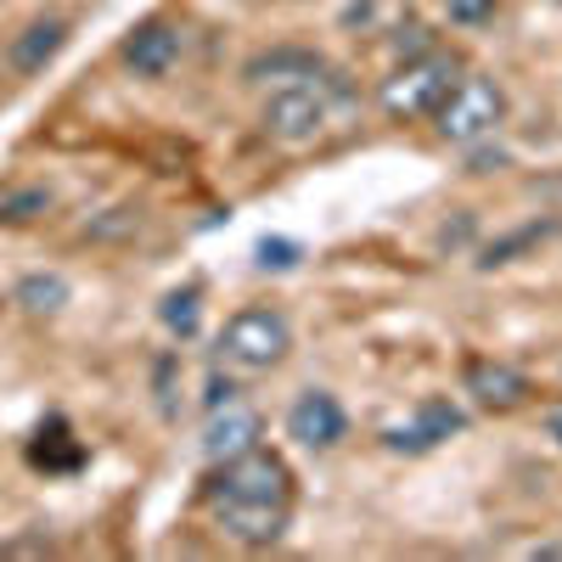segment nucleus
<instances>
[{
	"instance_id": "1",
	"label": "nucleus",
	"mask_w": 562,
	"mask_h": 562,
	"mask_svg": "<svg viewBox=\"0 0 562 562\" xmlns=\"http://www.w3.org/2000/svg\"><path fill=\"white\" fill-rule=\"evenodd\" d=\"M456 79H461V63L434 45V52H422V57L400 63V68L383 79L378 102H383V113H389V119L416 124V119H434V113H439V102L456 90Z\"/></svg>"
},
{
	"instance_id": "2",
	"label": "nucleus",
	"mask_w": 562,
	"mask_h": 562,
	"mask_svg": "<svg viewBox=\"0 0 562 562\" xmlns=\"http://www.w3.org/2000/svg\"><path fill=\"white\" fill-rule=\"evenodd\" d=\"M288 349H293V326L270 304L237 310L225 321V333H220V360L243 366V371H270V366L288 360Z\"/></svg>"
},
{
	"instance_id": "3",
	"label": "nucleus",
	"mask_w": 562,
	"mask_h": 562,
	"mask_svg": "<svg viewBox=\"0 0 562 562\" xmlns=\"http://www.w3.org/2000/svg\"><path fill=\"white\" fill-rule=\"evenodd\" d=\"M439 135L456 140V147H473V140L495 135V124L506 119V90L490 79V74H467L456 79V90L439 102Z\"/></svg>"
},
{
	"instance_id": "4",
	"label": "nucleus",
	"mask_w": 562,
	"mask_h": 562,
	"mask_svg": "<svg viewBox=\"0 0 562 562\" xmlns=\"http://www.w3.org/2000/svg\"><path fill=\"white\" fill-rule=\"evenodd\" d=\"M209 501H276L293 506V467L281 461L276 450H243L220 461V479L209 484Z\"/></svg>"
},
{
	"instance_id": "5",
	"label": "nucleus",
	"mask_w": 562,
	"mask_h": 562,
	"mask_svg": "<svg viewBox=\"0 0 562 562\" xmlns=\"http://www.w3.org/2000/svg\"><path fill=\"white\" fill-rule=\"evenodd\" d=\"M326 113H333V102H326V90L315 79H299V85H276L265 108H259V130L270 140H281V147H304V140L321 135Z\"/></svg>"
},
{
	"instance_id": "6",
	"label": "nucleus",
	"mask_w": 562,
	"mask_h": 562,
	"mask_svg": "<svg viewBox=\"0 0 562 562\" xmlns=\"http://www.w3.org/2000/svg\"><path fill=\"white\" fill-rule=\"evenodd\" d=\"M180 52H186V34L169 23V18H140L124 40H119V63L135 74V79H169L180 68Z\"/></svg>"
},
{
	"instance_id": "7",
	"label": "nucleus",
	"mask_w": 562,
	"mask_h": 562,
	"mask_svg": "<svg viewBox=\"0 0 562 562\" xmlns=\"http://www.w3.org/2000/svg\"><path fill=\"white\" fill-rule=\"evenodd\" d=\"M461 389L473 394V405L490 411V416H512V411H524L535 400V383L524 378L518 366H506V360H467L461 366Z\"/></svg>"
},
{
	"instance_id": "8",
	"label": "nucleus",
	"mask_w": 562,
	"mask_h": 562,
	"mask_svg": "<svg viewBox=\"0 0 562 562\" xmlns=\"http://www.w3.org/2000/svg\"><path fill=\"white\" fill-rule=\"evenodd\" d=\"M209 512H214L220 535L237 546H270L293 524V506H276V501H209Z\"/></svg>"
},
{
	"instance_id": "9",
	"label": "nucleus",
	"mask_w": 562,
	"mask_h": 562,
	"mask_svg": "<svg viewBox=\"0 0 562 562\" xmlns=\"http://www.w3.org/2000/svg\"><path fill=\"white\" fill-rule=\"evenodd\" d=\"M461 428H467V411H461L456 400H445V394H428V400L416 405V416L400 422V428H389L383 439H389V450H411V456H422V450H434V445L456 439Z\"/></svg>"
},
{
	"instance_id": "10",
	"label": "nucleus",
	"mask_w": 562,
	"mask_h": 562,
	"mask_svg": "<svg viewBox=\"0 0 562 562\" xmlns=\"http://www.w3.org/2000/svg\"><path fill=\"white\" fill-rule=\"evenodd\" d=\"M288 434H293L304 450H338V445L349 439V416H344V405L326 394V389H310V394H299L293 411H288Z\"/></svg>"
},
{
	"instance_id": "11",
	"label": "nucleus",
	"mask_w": 562,
	"mask_h": 562,
	"mask_svg": "<svg viewBox=\"0 0 562 562\" xmlns=\"http://www.w3.org/2000/svg\"><path fill=\"white\" fill-rule=\"evenodd\" d=\"M259 434H265V416H259L254 405H243V400H225V405H214L209 422H203V456H209V461H231V456L254 450Z\"/></svg>"
},
{
	"instance_id": "12",
	"label": "nucleus",
	"mask_w": 562,
	"mask_h": 562,
	"mask_svg": "<svg viewBox=\"0 0 562 562\" xmlns=\"http://www.w3.org/2000/svg\"><path fill=\"white\" fill-rule=\"evenodd\" d=\"M68 40H74V23H68V18H34V23H23V29L12 34L7 68L23 74V79H34V74H45V68L63 57Z\"/></svg>"
},
{
	"instance_id": "13",
	"label": "nucleus",
	"mask_w": 562,
	"mask_h": 562,
	"mask_svg": "<svg viewBox=\"0 0 562 562\" xmlns=\"http://www.w3.org/2000/svg\"><path fill=\"white\" fill-rule=\"evenodd\" d=\"M315 74H326V63H321V52H310V45H276V52H259V57H248V68H243V79L248 85H299V79H315Z\"/></svg>"
},
{
	"instance_id": "14",
	"label": "nucleus",
	"mask_w": 562,
	"mask_h": 562,
	"mask_svg": "<svg viewBox=\"0 0 562 562\" xmlns=\"http://www.w3.org/2000/svg\"><path fill=\"white\" fill-rule=\"evenodd\" d=\"M29 461L40 467V473H79V467H85V445L74 439V428L63 416H52V422H40V428H34Z\"/></svg>"
},
{
	"instance_id": "15",
	"label": "nucleus",
	"mask_w": 562,
	"mask_h": 562,
	"mask_svg": "<svg viewBox=\"0 0 562 562\" xmlns=\"http://www.w3.org/2000/svg\"><path fill=\"white\" fill-rule=\"evenodd\" d=\"M52 209H57V192H52L45 180L0 186V225H40Z\"/></svg>"
},
{
	"instance_id": "16",
	"label": "nucleus",
	"mask_w": 562,
	"mask_h": 562,
	"mask_svg": "<svg viewBox=\"0 0 562 562\" xmlns=\"http://www.w3.org/2000/svg\"><path fill=\"white\" fill-rule=\"evenodd\" d=\"M68 276H57V270H34V276H23L18 288H12V304L23 310V315H57L63 304H68Z\"/></svg>"
},
{
	"instance_id": "17",
	"label": "nucleus",
	"mask_w": 562,
	"mask_h": 562,
	"mask_svg": "<svg viewBox=\"0 0 562 562\" xmlns=\"http://www.w3.org/2000/svg\"><path fill=\"white\" fill-rule=\"evenodd\" d=\"M158 315H164V326H169L175 338H192L198 321H203V288H175Z\"/></svg>"
},
{
	"instance_id": "18",
	"label": "nucleus",
	"mask_w": 562,
	"mask_h": 562,
	"mask_svg": "<svg viewBox=\"0 0 562 562\" xmlns=\"http://www.w3.org/2000/svg\"><path fill=\"white\" fill-rule=\"evenodd\" d=\"M495 7H501V0H445V12H450L456 29H484L495 18Z\"/></svg>"
},
{
	"instance_id": "19",
	"label": "nucleus",
	"mask_w": 562,
	"mask_h": 562,
	"mask_svg": "<svg viewBox=\"0 0 562 562\" xmlns=\"http://www.w3.org/2000/svg\"><path fill=\"white\" fill-rule=\"evenodd\" d=\"M535 237H546V225H529V231H518V237H506V243H490L479 265H484V270H495V265H512V254H524Z\"/></svg>"
},
{
	"instance_id": "20",
	"label": "nucleus",
	"mask_w": 562,
	"mask_h": 562,
	"mask_svg": "<svg viewBox=\"0 0 562 562\" xmlns=\"http://www.w3.org/2000/svg\"><path fill=\"white\" fill-rule=\"evenodd\" d=\"M389 45H394V57H400V63H411V57H422V52H434V34L422 29V23H400Z\"/></svg>"
},
{
	"instance_id": "21",
	"label": "nucleus",
	"mask_w": 562,
	"mask_h": 562,
	"mask_svg": "<svg viewBox=\"0 0 562 562\" xmlns=\"http://www.w3.org/2000/svg\"><path fill=\"white\" fill-rule=\"evenodd\" d=\"M299 259H304V248L288 243V237H265V243H259V265H265V270H293Z\"/></svg>"
},
{
	"instance_id": "22",
	"label": "nucleus",
	"mask_w": 562,
	"mask_h": 562,
	"mask_svg": "<svg viewBox=\"0 0 562 562\" xmlns=\"http://www.w3.org/2000/svg\"><path fill=\"white\" fill-rule=\"evenodd\" d=\"M45 551H52V540H45V535H34V540H7V546H0V557H45Z\"/></svg>"
},
{
	"instance_id": "23",
	"label": "nucleus",
	"mask_w": 562,
	"mask_h": 562,
	"mask_svg": "<svg viewBox=\"0 0 562 562\" xmlns=\"http://www.w3.org/2000/svg\"><path fill=\"white\" fill-rule=\"evenodd\" d=\"M546 439H557V450H562V400L546 405Z\"/></svg>"
}]
</instances>
